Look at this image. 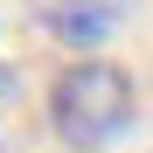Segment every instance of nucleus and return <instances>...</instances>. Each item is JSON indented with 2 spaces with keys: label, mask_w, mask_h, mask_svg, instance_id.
<instances>
[{
  "label": "nucleus",
  "mask_w": 153,
  "mask_h": 153,
  "mask_svg": "<svg viewBox=\"0 0 153 153\" xmlns=\"http://www.w3.org/2000/svg\"><path fill=\"white\" fill-rule=\"evenodd\" d=\"M139 111V91L132 76L105 56H76L56 84H49V125H56V139L70 146H111L125 125Z\"/></svg>",
  "instance_id": "f257e3e1"
},
{
  "label": "nucleus",
  "mask_w": 153,
  "mask_h": 153,
  "mask_svg": "<svg viewBox=\"0 0 153 153\" xmlns=\"http://www.w3.org/2000/svg\"><path fill=\"white\" fill-rule=\"evenodd\" d=\"M125 14H132V0H56L49 7V35L63 49H97L125 28Z\"/></svg>",
  "instance_id": "f03ea898"
},
{
  "label": "nucleus",
  "mask_w": 153,
  "mask_h": 153,
  "mask_svg": "<svg viewBox=\"0 0 153 153\" xmlns=\"http://www.w3.org/2000/svg\"><path fill=\"white\" fill-rule=\"evenodd\" d=\"M7 91H14V70H7V63H0V97H7Z\"/></svg>",
  "instance_id": "7ed1b4c3"
}]
</instances>
